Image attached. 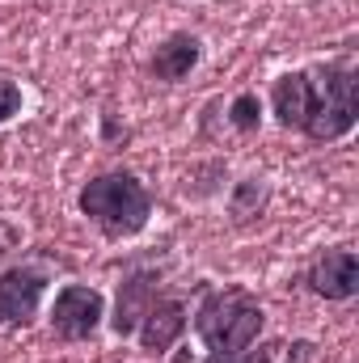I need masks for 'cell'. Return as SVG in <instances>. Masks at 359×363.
<instances>
[{"label": "cell", "instance_id": "obj_1", "mask_svg": "<svg viewBox=\"0 0 359 363\" xmlns=\"http://www.w3.org/2000/svg\"><path fill=\"white\" fill-rule=\"evenodd\" d=\"M263 325H267V313L245 287L211 291L194 313V334L211 355H237V351L254 347Z\"/></svg>", "mask_w": 359, "mask_h": 363}, {"label": "cell", "instance_id": "obj_2", "mask_svg": "<svg viewBox=\"0 0 359 363\" xmlns=\"http://www.w3.org/2000/svg\"><path fill=\"white\" fill-rule=\"evenodd\" d=\"M81 211L110 241H123V237H136L148 224L153 194L144 190V182L136 174H101L81 190Z\"/></svg>", "mask_w": 359, "mask_h": 363}, {"label": "cell", "instance_id": "obj_3", "mask_svg": "<svg viewBox=\"0 0 359 363\" xmlns=\"http://www.w3.org/2000/svg\"><path fill=\"white\" fill-rule=\"evenodd\" d=\"M313 77V110H309V123H304V135L317 140V144H330V140H343L351 127H355V68L347 60L338 64H326Z\"/></svg>", "mask_w": 359, "mask_h": 363}, {"label": "cell", "instance_id": "obj_4", "mask_svg": "<svg viewBox=\"0 0 359 363\" xmlns=\"http://www.w3.org/2000/svg\"><path fill=\"white\" fill-rule=\"evenodd\" d=\"M106 317V300L97 287H81V283H68L60 296H55V308H51V330L55 338L64 342H85L93 338V330L101 325Z\"/></svg>", "mask_w": 359, "mask_h": 363}, {"label": "cell", "instance_id": "obj_5", "mask_svg": "<svg viewBox=\"0 0 359 363\" xmlns=\"http://www.w3.org/2000/svg\"><path fill=\"white\" fill-rule=\"evenodd\" d=\"M47 291V274L34 267H13L0 274V325H26Z\"/></svg>", "mask_w": 359, "mask_h": 363}, {"label": "cell", "instance_id": "obj_6", "mask_svg": "<svg viewBox=\"0 0 359 363\" xmlns=\"http://www.w3.org/2000/svg\"><path fill=\"white\" fill-rule=\"evenodd\" d=\"M309 291L321 296V300H351L359 291V258L355 250H326L309 274H304Z\"/></svg>", "mask_w": 359, "mask_h": 363}, {"label": "cell", "instance_id": "obj_7", "mask_svg": "<svg viewBox=\"0 0 359 363\" xmlns=\"http://www.w3.org/2000/svg\"><path fill=\"white\" fill-rule=\"evenodd\" d=\"M186 330V304L182 300H153V308L144 313V321L136 325L140 334V347L153 351V355H165L174 351V342Z\"/></svg>", "mask_w": 359, "mask_h": 363}, {"label": "cell", "instance_id": "obj_8", "mask_svg": "<svg viewBox=\"0 0 359 363\" xmlns=\"http://www.w3.org/2000/svg\"><path fill=\"white\" fill-rule=\"evenodd\" d=\"M270 106H275V118H279L287 131H304L309 110H313V77H309V72H287V77H279L275 89H270Z\"/></svg>", "mask_w": 359, "mask_h": 363}, {"label": "cell", "instance_id": "obj_9", "mask_svg": "<svg viewBox=\"0 0 359 363\" xmlns=\"http://www.w3.org/2000/svg\"><path fill=\"white\" fill-rule=\"evenodd\" d=\"M153 300H157V274H131V279L118 287V308H114V317H110L114 334H118V338L136 334V325L144 321V313L153 308Z\"/></svg>", "mask_w": 359, "mask_h": 363}, {"label": "cell", "instance_id": "obj_10", "mask_svg": "<svg viewBox=\"0 0 359 363\" xmlns=\"http://www.w3.org/2000/svg\"><path fill=\"white\" fill-rule=\"evenodd\" d=\"M199 55H203V47H199V38L194 34H174V38H165L161 47H157V55L148 60V72L157 77V81H186L190 72H194V64H199Z\"/></svg>", "mask_w": 359, "mask_h": 363}, {"label": "cell", "instance_id": "obj_11", "mask_svg": "<svg viewBox=\"0 0 359 363\" xmlns=\"http://www.w3.org/2000/svg\"><path fill=\"white\" fill-rule=\"evenodd\" d=\"M228 123H233L237 131H258V123H263V101H258V93H241V97L228 106Z\"/></svg>", "mask_w": 359, "mask_h": 363}, {"label": "cell", "instance_id": "obj_12", "mask_svg": "<svg viewBox=\"0 0 359 363\" xmlns=\"http://www.w3.org/2000/svg\"><path fill=\"white\" fill-rule=\"evenodd\" d=\"M263 199H267V190H263V182H241V190H237V199H233V216L237 220H250V207H263Z\"/></svg>", "mask_w": 359, "mask_h": 363}, {"label": "cell", "instance_id": "obj_13", "mask_svg": "<svg viewBox=\"0 0 359 363\" xmlns=\"http://www.w3.org/2000/svg\"><path fill=\"white\" fill-rule=\"evenodd\" d=\"M203 363H275V347H245V351H237V355H207Z\"/></svg>", "mask_w": 359, "mask_h": 363}, {"label": "cell", "instance_id": "obj_14", "mask_svg": "<svg viewBox=\"0 0 359 363\" xmlns=\"http://www.w3.org/2000/svg\"><path fill=\"white\" fill-rule=\"evenodd\" d=\"M17 110H21V89H17L13 81H4V77H0V123H9Z\"/></svg>", "mask_w": 359, "mask_h": 363}, {"label": "cell", "instance_id": "obj_15", "mask_svg": "<svg viewBox=\"0 0 359 363\" xmlns=\"http://www.w3.org/2000/svg\"><path fill=\"white\" fill-rule=\"evenodd\" d=\"M170 363H190V351H178V355H174Z\"/></svg>", "mask_w": 359, "mask_h": 363}]
</instances>
